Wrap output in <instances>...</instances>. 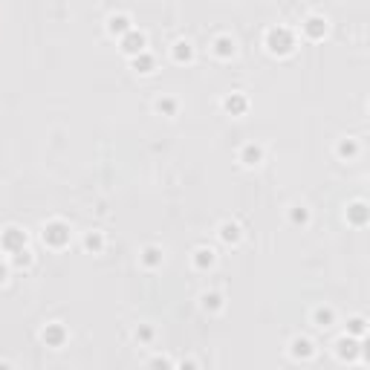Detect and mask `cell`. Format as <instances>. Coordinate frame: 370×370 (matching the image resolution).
<instances>
[{
  "instance_id": "cell-8",
  "label": "cell",
  "mask_w": 370,
  "mask_h": 370,
  "mask_svg": "<svg viewBox=\"0 0 370 370\" xmlns=\"http://www.w3.org/2000/svg\"><path fill=\"white\" fill-rule=\"evenodd\" d=\"M223 104H226V110L232 113V116H240V113L246 110V99L240 96V93H232V96L223 101Z\"/></svg>"
},
{
  "instance_id": "cell-18",
  "label": "cell",
  "mask_w": 370,
  "mask_h": 370,
  "mask_svg": "<svg viewBox=\"0 0 370 370\" xmlns=\"http://www.w3.org/2000/svg\"><path fill=\"white\" fill-rule=\"evenodd\" d=\"M316 324L318 327H333V309H316Z\"/></svg>"
},
{
  "instance_id": "cell-1",
  "label": "cell",
  "mask_w": 370,
  "mask_h": 370,
  "mask_svg": "<svg viewBox=\"0 0 370 370\" xmlns=\"http://www.w3.org/2000/svg\"><path fill=\"white\" fill-rule=\"evenodd\" d=\"M266 46H269V52L275 55H287L292 52V46H295V38H292V32L283 26H275L266 32Z\"/></svg>"
},
{
  "instance_id": "cell-17",
  "label": "cell",
  "mask_w": 370,
  "mask_h": 370,
  "mask_svg": "<svg viewBox=\"0 0 370 370\" xmlns=\"http://www.w3.org/2000/svg\"><path fill=\"white\" fill-rule=\"evenodd\" d=\"M174 58H177V61H188L191 58V46L185 44V41H177V44H174Z\"/></svg>"
},
{
  "instance_id": "cell-21",
  "label": "cell",
  "mask_w": 370,
  "mask_h": 370,
  "mask_svg": "<svg viewBox=\"0 0 370 370\" xmlns=\"http://www.w3.org/2000/svg\"><path fill=\"white\" fill-rule=\"evenodd\" d=\"M203 307H206V309H217V307H220V295H214V292L206 295V298H203Z\"/></svg>"
},
{
  "instance_id": "cell-11",
  "label": "cell",
  "mask_w": 370,
  "mask_h": 370,
  "mask_svg": "<svg viewBox=\"0 0 370 370\" xmlns=\"http://www.w3.org/2000/svg\"><path fill=\"white\" fill-rule=\"evenodd\" d=\"M214 52L220 55V58H229V55L235 52V41H232V38H217L214 41Z\"/></svg>"
},
{
  "instance_id": "cell-19",
  "label": "cell",
  "mask_w": 370,
  "mask_h": 370,
  "mask_svg": "<svg viewBox=\"0 0 370 370\" xmlns=\"http://www.w3.org/2000/svg\"><path fill=\"white\" fill-rule=\"evenodd\" d=\"M142 261L148 263V266H156V263L162 261V252H159V249H154V246H151V249H145Z\"/></svg>"
},
{
  "instance_id": "cell-16",
  "label": "cell",
  "mask_w": 370,
  "mask_h": 370,
  "mask_svg": "<svg viewBox=\"0 0 370 370\" xmlns=\"http://www.w3.org/2000/svg\"><path fill=\"white\" fill-rule=\"evenodd\" d=\"M133 67L139 72H151V70H154V58H151V55H145V52H139V55H136V61H133Z\"/></svg>"
},
{
  "instance_id": "cell-3",
  "label": "cell",
  "mask_w": 370,
  "mask_h": 370,
  "mask_svg": "<svg viewBox=\"0 0 370 370\" xmlns=\"http://www.w3.org/2000/svg\"><path fill=\"white\" fill-rule=\"evenodd\" d=\"M44 240H46L49 246H64L67 240H70V229L64 226V223H58V220H55V223H49V226L44 229Z\"/></svg>"
},
{
  "instance_id": "cell-12",
  "label": "cell",
  "mask_w": 370,
  "mask_h": 370,
  "mask_svg": "<svg viewBox=\"0 0 370 370\" xmlns=\"http://www.w3.org/2000/svg\"><path fill=\"white\" fill-rule=\"evenodd\" d=\"M347 214H350V220L356 223V226H361V223L367 220V208H364V203H356V206L347 208Z\"/></svg>"
},
{
  "instance_id": "cell-25",
  "label": "cell",
  "mask_w": 370,
  "mask_h": 370,
  "mask_svg": "<svg viewBox=\"0 0 370 370\" xmlns=\"http://www.w3.org/2000/svg\"><path fill=\"white\" fill-rule=\"evenodd\" d=\"M136 338H142V341H148V338H151V330H148V327H142V330H136Z\"/></svg>"
},
{
  "instance_id": "cell-9",
  "label": "cell",
  "mask_w": 370,
  "mask_h": 370,
  "mask_svg": "<svg viewBox=\"0 0 370 370\" xmlns=\"http://www.w3.org/2000/svg\"><path fill=\"white\" fill-rule=\"evenodd\" d=\"M292 356H295V359H309V356H312V344H309L307 338H295V341H292Z\"/></svg>"
},
{
  "instance_id": "cell-6",
  "label": "cell",
  "mask_w": 370,
  "mask_h": 370,
  "mask_svg": "<svg viewBox=\"0 0 370 370\" xmlns=\"http://www.w3.org/2000/svg\"><path fill=\"white\" fill-rule=\"evenodd\" d=\"M304 32H307V38H312V41H318V38H324L327 32V23L321 18H307V23H304Z\"/></svg>"
},
{
  "instance_id": "cell-13",
  "label": "cell",
  "mask_w": 370,
  "mask_h": 370,
  "mask_svg": "<svg viewBox=\"0 0 370 370\" xmlns=\"http://www.w3.org/2000/svg\"><path fill=\"white\" fill-rule=\"evenodd\" d=\"M261 148H258V145H246L243 148V165H258L261 162Z\"/></svg>"
},
{
  "instance_id": "cell-27",
  "label": "cell",
  "mask_w": 370,
  "mask_h": 370,
  "mask_svg": "<svg viewBox=\"0 0 370 370\" xmlns=\"http://www.w3.org/2000/svg\"><path fill=\"white\" fill-rule=\"evenodd\" d=\"M3 280H6V266L0 263V283H3Z\"/></svg>"
},
{
  "instance_id": "cell-26",
  "label": "cell",
  "mask_w": 370,
  "mask_h": 370,
  "mask_svg": "<svg viewBox=\"0 0 370 370\" xmlns=\"http://www.w3.org/2000/svg\"><path fill=\"white\" fill-rule=\"evenodd\" d=\"M292 220H295V223H307V211H295Z\"/></svg>"
},
{
  "instance_id": "cell-22",
  "label": "cell",
  "mask_w": 370,
  "mask_h": 370,
  "mask_svg": "<svg viewBox=\"0 0 370 370\" xmlns=\"http://www.w3.org/2000/svg\"><path fill=\"white\" fill-rule=\"evenodd\" d=\"M156 107L162 110V113H174V110H177V104H174L171 99H159V101H156Z\"/></svg>"
},
{
  "instance_id": "cell-4",
  "label": "cell",
  "mask_w": 370,
  "mask_h": 370,
  "mask_svg": "<svg viewBox=\"0 0 370 370\" xmlns=\"http://www.w3.org/2000/svg\"><path fill=\"white\" fill-rule=\"evenodd\" d=\"M122 49H125L127 55H139V52H145V35L142 32H125L122 35Z\"/></svg>"
},
{
  "instance_id": "cell-14",
  "label": "cell",
  "mask_w": 370,
  "mask_h": 370,
  "mask_svg": "<svg viewBox=\"0 0 370 370\" xmlns=\"http://www.w3.org/2000/svg\"><path fill=\"white\" fill-rule=\"evenodd\" d=\"M220 237H223L226 243H237V240H240V229H237L235 223H226V226L220 229Z\"/></svg>"
},
{
  "instance_id": "cell-10",
  "label": "cell",
  "mask_w": 370,
  "mask_h": 370,
  "mask_svg": "<svg viewBox=\"0 0 370 370\" xmlns=\"http://www.w3.org/2000/svg\"><path fill=\"white\" fill-rule=\"evenodd\" d=\"M356 353H359V344L353 341V338H341V341H338V356H341V359H356Z\"/></svg>"
},
{
  "instance_id": "cell-15",
  "label": "cell",
  "mask_w": 370,
  "mask_h": 370,
  "mask_svg": "<svg viewBox=\"0 0 370 370\" xmlns=\"http://www.w3.org/2000/svg\"><path fill=\"white\" fill-rule=\"evenodd\" d=\"M197 258H194V263H197L200 269H206V266H211V263H214V252H211V249H197Z\"/></svg>"
},
{
  "instance_id": "cell-20",
  "label": "cell",
  "mask_w": 370,
  "mask_h": 370,
  "mask_svg": "<svg viewBox=\"0 0 370 370\" xmlns=\"http://www.w3.org/2000/svg\"><path fill=\"white\" fill-rule=\"evenodd\" d=\"M84 246L93 249V252H99V249H101V235H87V237H84Z\"/></svg>"
},
{
  "instance_id": "cell-24",
  "label": "cell",
  "mask_w": 370,
  "mask_h": 370,
  "mask_svg": "<svg viewBox=\"0 0 370 370\" xmlns=\"http://www.w3.org/2000/svg\"><path fill=\"white\" fill-rule=\"evenodd\" d=\"M338 154H341V156H353V154H356V142H341Z\"/></svg>"
},
{
  "instance_id": "cell-5",
  "label": "cell",
  "mask_w": 370,
  "mask_h": 370,
  "mask_svg": "<svg viewBox=\"0 0 370 370\" xmlns=\"http://www.w3.org/2000/svg\"><path fill=\"white\" fill-rule=\"evenodd\" d=\"M41 338H44L46 347H61L64 338H67V330H64L61 324H46V330L41 333Z\"/></svg>"
},
{
  "instance_id": "cell-7",
  "label": "cell",
  "mask_w": 370,
  "mask_h": 370,
  "mask_svg": "<svg viewBox=\"0 0 370 370\" xmlns=\"http://www.w3.org/2000/svg\"><path fill=\"white\" fill-rule=\"evenodd\" d=\"M107 29L113 35H125V32H130V20H127L125 15H113V18L107 20Z\"/></svg>"
},
{
  "instance_id": "cell-23",
  "label": "cell",
  "mask_w": 370,
  "mask_h": 370,
  "mask_svg": "<svg viewBox=\"0 0 370 370\" xmlns=\"http://www.w3.org/2000/svg\"><path fill=\"white\" fill-rule=\"evenodd\" d=\"M350 333L353 335H361V333H364V321H361V318H353V321H350Z\"/></svg>"
},
{
  "instance_id": "cell-2",
  "label": "cell",
  "mask_w": 370,
  "mask_h": 370,
  "mask_svg": "<svg viewBox=\"0 0 370 370\" xmlns=\"http://www.w3.org/2000/svg\"><path fill=\"white\" fill-rule=\"evenodd\" d=\"M0 246L12 254L20 252V249L26 246V232H20V229H6V232L0 235Z\"/></svg>"
}]
</instances>
